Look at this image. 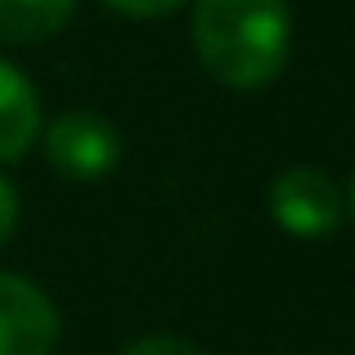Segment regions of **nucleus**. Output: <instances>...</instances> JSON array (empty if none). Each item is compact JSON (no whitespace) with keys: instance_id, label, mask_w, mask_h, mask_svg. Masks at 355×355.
Masks as SVG:
<instances>
[{"instance_id":"f257e3e1","label":"nucleus","mask_w":355,"mask_h":355,"mask_svg":"<svg viewBox=\"0 0 355 355\" xmlns=\"http://www.w3.org/2000/svg\"><path fill=\"white\" fill-rule=\"evenodd\" d=\"M198 63L230 90H261L284 72L293 45L288 0H193Z\"/></svg>"},{"instance_id":"f03ea898","label":"nucleus","mask_w":355,"mask_h":355,"mask_svg":"<svg viewBox=\"0 0 355 355\" xmlns=\"http://www.w3.org/2000/svg\"><path fill=\"white\" fill-rule=\"evenodd\" d=\"M270 216L293 239H324L342 225L347 198L320 166H288L270 184Z\"/></svg>"},{"instance_id":"7ed1b4c3","label":"nucleus","mask_w":355,"mask_h":355,"mask_svg":"<svg viewBox=\"0 0 355 355\" xmlns=\"http://www.w3.org/2000/svg\"><path fill=\"white\" fill-rule=\"evenodd\" d=\"M45 157L63 180H104L121 162V135L99 113H63L45 130Z\"/></svg>"},{"instance_id":"20e7f679","label":"nucleus","mask_w":355,"mask_h":355,"mask_svg":"<svg viewBox=\"0 0 355 355\" xmlns=\"http://www.w3.org/2000/svg\"><path fill=\"white\" fill-rule=\"evenodd\" d=\"M59 311L23 275L0 270V355H54Z\"/></svg>"},{"instance_id":"39448f33","label":"nucleus","mask_w":355,"mask_h":355,"mask_svg":"<svg viewBox=\"0 0 355 355\" xmlns=\"http://www.w3.org/2000/svg\"><path fill=\"white\" fill-rule=\"evenodd\" d=\"M41 135V95L36 86L0 59V162H18Z\"/></svg>"},{"instance_id":"423d86ee","label":"nucleus","mask_w":355,"mask_h":355,"mask_svg":"<svg viewBox=\"0 0 355 355\" xmlns=\"http://www.w3.org/2000/svg\"><path fill=\"white\" fill-rule=\"evenodd\" d=\"M77 0H0V45H41L68 27Z\"/></svg>"},{"instance_id":"0eeeda50","label":"nucleus","mask_w":355,"mask_h":355,"mask_svg":"<svg viewBox=\"0 0 355 355\" xmlns=\"http://www.w3.org/2000/svg\"><path fill=\"white\" fill-rule=\"evenodd\" d=\"M121 355H202L189 338H171V333H153V338L130 342Z\"/></svg>"},{"instance_id":"6e6552de","label":"nucleus","mask_w":355,"mask_h":355,"mask_svg":"<svg viewBox=\"0 0 355 355\" xmlns=\"http://www.w3.org/2000/svg\"><path fill=\"white\" fill-rule=\"evenodd\" d=\"M108 9H117L121 18H166L175 9H184L189 0H104Z\"/></svg>"},{"instance_id":"1a4fd4ad","label":"nucleus","mask_w":355,"mask_h":355,"mask_svg":"<svg viewBox=\"0 0 355 355\" xmlns=\"http://www.w3.org/2000/svg\"><path fill=\"white\" fill-rule=\"evenodd\" d=\"M14 225H18V193H14V184L0 175V248L9 243Z\"/></svg>"},{"instance_id":"9d476101","label":"nucleus","mask_w":355,"mask_h":355,"mask_svg":"<svg viewBox=\"0 0 355 355\" xmlns=\"http://www.w3.org/2000/svg\"><path fill=\"white\" fill-rule=\"evenodd\" d=\"M351 216H355V180H351Z\"/></svg>"}]
</instances>
